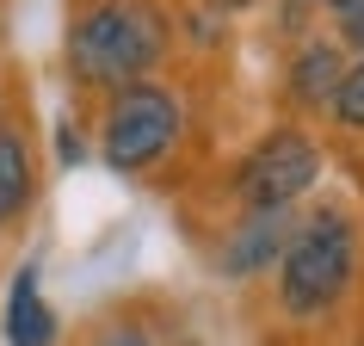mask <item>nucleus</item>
Listing matches in <instances>:
<instances>
[{
  "label": "nucleus",
  "instance_id": "nucleus-7",
  "mask_svg": "<svg viewBox=\"0 0 364 346\" xmlns=\"http://www.w3.org/2000/svg\"><path fill=\"white\" fill-rule=\"evenodd\" d=\"M346 87V62L333 56V43H309L296 68H290V93L303 99V105H333Z\"/></svg>",
  "mask_w": 364,
  "mask_h": 346
},
{
  "label": "nucleus",
  "instance_id": "nucleus-2",
  "mask_svg": "<svg viewBox=\"0 0 364 346\" xmlns=\"http://www.w3.org/2000/svg\"><path fill=\"white\" fill-rule=\"evenodd\" d=\"M352 272H358L352 223L340 211H315L309 223H296L284 260H278V297H284L290 315H321L346 297Z\"/></svg>",
  "mask_w": 364,
  "mask_h": 346
},
{
  "label": "nucleus",
  "instance_id": "nucleus-10",
  "mask_svg": "<svg viewBox=\"0 0 364 346\" xmlns=\"http://www.w3.org/2000/svg\"><path fill=\"white\" fill-rule=\"evenodd\" d=\"M346 43H358V50H364V0H358V6H346Z\"/></svg>",
  "mask_w": 364,
  "mask_h": 346
},
{
  "label": "nucleus",
  "instance_id": "nucleus-11",
  "mask_svg": "<svg viewBox=\"0 0 364 346\" xmlns=\"http://www.w3.org/2000/svg\"><path fill=\"white\" fill-rule=\"evenodd\" d=\"M327 6H358V0H327Z\"/></svg>",
  "mask_w": 364,
  "mask_h": 346
},
{
  "label": "nucleus",
  "instance_id": "nucleus-5",
  "mask_svg": "<svg viewBox=\"0 0 364 346\" xmlns=\"http://www.w3.org/2000/svg\"><path fill=\"white\" fill-rule=\"evenodd\" d=\"M290 235H296V223H290V211H253L247 223H241V235L229 241V278H247V272H266L272 260H284Z\"/></svg>",
  "mask_w": 364,
  "mask_h": 346
},
{
  "label": "nucleus",
  "instance_id": "nucleus-3",
  "mask_svg": "<svg viewBox=\"0 0 364 346\" xmlns=\"http://www.w3.org/2000/svg\"><path fill=\"white\" fill-rule=\"evenodd\" d=\"M179 142V99L167 87H154V80H136L124 93H112V112H105V167L117 173H142L154 167L161 154Z\"/></svg>",
  "mask_w": 364,
  "mask_h": 346
},
{
  "label": "nucleus",
  "instance_id": "nucleus-4",
  "mask_svg": "<svg viewBox=\"0 0 364 346\" xmlns=\"http://www.w3.org/2000/svg\"><path fill=\"white\" fill-rule=\"evenodd\" d=\"M315 173H321V154H315V142L303 130H272L241 161V179L235 186H241V204L247 211H290L315 186Z\"/></svg>",
  "mask_w": 364,
  "mask_h": 346
},
{
  "label": "nucleus",
  "instance_id": "nucleus-8",
  "mask_svg": "<svg viewBox=\"0 0 364 346\" xmlns=\"http://www.w3.org/2000/svg\"><path fill=\"white\" fill-rule=\"evenodd\" d=\"M25 204H31V154L13 130H0V223H13Z\"/></svg>",
  "mask_w": 364,
  "mask_h": 346
},
{
  "label": "nucleus",
  "instance_id": "nucleus-1",
  "mask_svg": "<svg viewBox=\"0 0 364 346\" xmlns=\"http://www.w3.org/2000/svg\"><path fill=\"white\" fill-rule=\"evenodd\" d=\"M167 56V19L149 0H105L93 13H80L68 31V68L87 87H136L154 62Z\"/></svg>",
  "mask_w": 364,
  "mask_h": 346
},
{
  "label": "nucleus",
  "instance_id": "nucleus-12",
  "mask_svg": "<svg viewBox=\"0 0 364 346\" xmlns=\"http://www.w3.org/2000/svg\"><path fill=\"white\" fill-rule=\"evenodd\" d=\"M223 6H247V0H223Z\"/></svg>",
  "mask_w": 364,
  "mask_h": 346
},
{
  "label": "nucleus",
  "instance_id": "nucleus-9",
  "mask_svg": "<svg viewBox=\"0 0 364 346\" xmlns=\"http://www.w3.org/2000/svg\"><path fill=\"white\" fill-rule=\"evenodd\" d=\"M333 117H340L346 130H364V62L346 68V87H340V99H333Z\"/></svg>",
  "mask_w": 364,
  "mask_h": 346
},
{
  "label": "nucleus",
  "instance_id": "nucleus-6",
  "mask_svg": "<svg viewBox=\"0 0 364 346\" xmlns=\"http://www.w3.org/2000/svg\"><path fill=\"white\" fill-rule=\"evenodd\" d=\"M6 340L13 346H56V309L38 290V266H19L13 303H6Z\"/></svg>",
  "mask_w": 364,
  "mask_h": 346
}]
</instances>
